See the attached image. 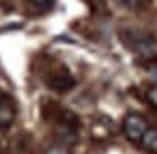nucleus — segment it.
I'll return each instance as SVG.
<instances>
[{
    "label": "nucleus",
    "instance_id": "f257e3e1",
    "mask_svg": "<svg viewBox=\"0 0 157 154\" xmlns=\"http://www.w3.org/2000/svg\"><path fill=\"white\" fill-rule=\"evenodd\" d=\"M121 41L124 43V46L134 52L136 56L144 58V60H153L157 58V41L144 33V31H136V29H124L121 33Z\"/></svg>",
    "mask_w": 157,
    "mask_h": 154
},
{
    "label": "nucleus",
    "instance_id": "f03ea898",
    "mask_svg": "<svg viewBox=\"0 0 157 154\" xmlns=\"http://www.w3.org/2000/svg\"><path fill=\"white\" fill-rule=\"evenodd\" d=\"M150 127V121H147L142 114H127L123 120V133L124 137L128 139L130 143H140V139H142V135L146 133V129Z\"/></svg>",
    "mask_w": 157,
    "mask_h": 154
},
{
    "label": "nucleus",
    "instance_id": "7ed1b4c3",
    "mask_svg": "<svg viewBox=\"0 0 157 154\" xmlns=\"http://www.w3.org/2000/svg\"><path fill=\"white\" fill-rule=\"evenodd\" d=\"M15 104L10 96H4L0 100V129H10L15 120Z\"/></svg>",
    "mask_w": 157,
    "mask_h": 154
},
{
    "label": "nucleus",
    "instance_id": "20e7f679",
    "mask_svg": "<svg viewBox=\"0 0 157 154\" xmlns=\"http://www.w3.org/2000/svg\"><path fill=\"white\" fill-rule=\"evenodd\" d=\"M50 89L58 91V92H63L75 87V77L69 73V71H59V73H54L50 79H48Z\"/></svg>",
    "mask_w": 157,
    "mask_h": 154
},
{
    "label": "nucleus",
    "instance_id": "39448f33",
    "mask_svg": "<svg viewBox=\"0 0 157 154\" xmlns=\"http://www.w3.org/2000/svg\"><path fill=\"white\" fill-rule=\"evenodd\" d=\"M138 144L142 146L144 150H147L150 154H157V127H155V125H150V127H147Z\"/></svg>",
    "mask_w": 157,
    "mask_h": 154
},
{
    "label": "nucleus",
    "instance_id": "423d86ee",
    "mask_svg": "<svg viewBox=\"0 0 157 154\" xmlns=\"http://www.w3.org/2000/svg\"><path fill=\"white\" fill-rule=\"evenodd\" d=\"M29 4H31V8H33L35 12L44 14V12L52 10L54 4H56V0H29Z\"/></svg>",
    "mask_w": 157,
    "mask_h": 154
},
{
    "label": "nucleus",
    "instance_id": "0eeeda50",
    "mask_svg": "<svg viewBox=\"0 0 157 154\" xmlns=\"http://www.w3.org/2000/svg\"><path fill=\"white\" fill-rule=\"evenodd\" d=\"M146 98H147V102H150L153 108H157V83L150 85L146 91Z\"/></svg>",
    "mask_w": 157,
    "mask_h": 154
},
{
    "label": "nucleus",
    "instance_id": "6e6552de",
    "mask_svg": "<svg viewBox=\"0 0 157 154\" xmlns=\"http://www.w3.org/2000/svg\"><path fill=\"white\" fill-rule=\"evenodd\" d=\"M117 2L123 4L124 8H132V10H134V8H140L144 4V0H117Z\"/></svg>",
    "mask_w": 157,
    "mask_h": 154
},
{
    "label": "nucleus",
    "instance_id": "1a4fd4ad",
    "mask_svg": "<svg viewBox=\"0 0 157 154\" xmlns=\"http://www.w3.org/2000/svg\"><path fill=\"white\" fill-rule=\"evenodd\" d=\"M150 71H151V73H153V75H157V64H155V66H151V67H150Z\"/></svg>",
    "mask_w": 157,
    "mask_h": 154
},
{
    "label": "nucleus",
    "instance_id": "9d476101",
    "mask_svg": "<svg viewBox=\"0 0 157 154\" xmlns=\"http://www.w3.org/2000/svg\"><path fill=\"white\" fill-rule=\"evenodd\" d=\"M4 96H6V92H2V91H0V100H2Z\"/></svg>",
    "mask_w": 157,
    "mask_h": 154
}]
</instances>
